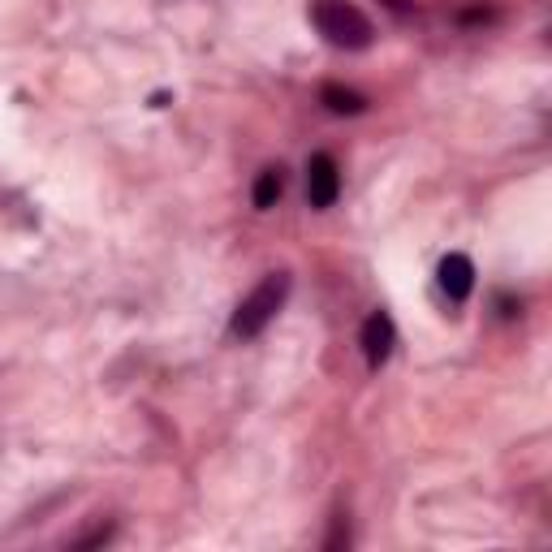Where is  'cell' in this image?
<instances>
[{
	"label": "cell",
	"mask_w": 552,
	"mask_h": 552,
	"mask_svg": "<svg viewBox=\"0 0 552 552\" xmlns=\"http://www.w3.org/2000/svg\"><path fill=\"white\" fill-rule=\"evenodd\" d=\"M440 289L453 298V302H466L471 298V289H475V264L466 255H445L440 259Z\"/></svg>",
	"instance_id": "cell-5"
},
{
	"label": "cell",
	"mask_w": 552,
	"mask_h": 552,
	"mask_svg": "<svg viewBox=\"0 0 552 552\" xmlns=\"http://www.w3.org/2000/svg\"><path fill=\"white\" fill-rule=\"evenodd\" d=\"M320 104L328 108V113H337V117H358V113H367V95H358L350 87H337V82H328V87L320 91Z\"/></svg>",
	"instance_id": "cell-6"
},
{
	"label": "cell",
	"mask_w": 552,
	"mask_h": 552,
	"mask_svg": "<svg viewBox=\"0 0 552 552\" xmlns=\"http://www.w3.org/2000/svg\"><path fill=\"white\" fill-rule=\"evenodd\" d=\"M363 354H367V367L371 371H380L384 363H389V354H393V345H397V328L389 320V311H371L367 315V324H363Z\"/></svg>",
	"instance_id": "cell-4"
},
{
	"label": "cell",
	"mask_w": 552,
	"mask_h": 552,
	"mask_svg": "<svg viewBox=\"0 0 552 552\" xmlns=\"http://www.w3.org/2000/svg\"><path fill=\"white\" fill-rule=\"evenodd\" d=\"M384 5H389L393 13H410V9H414V0H384Z\"/></svg>",
	"instance_id": "cell-9"
},
{
	"label": "cell",
	"mask_w": 552,
	"mask_h": 552,
	"mask_svg": "<svg viewBox=\"0 0 552 552\" xmlns=\"http://www.w3.org/2000/svg\"><path fill=\"white\" fill-rule=\"evenodd\" d=\"M311 22L333 48H345V52H358L371 44V18L350 0H311Z\"/></svg>",
	"instance_id": "cell-1"
},
{
	"label": "cell",
	"mask_w": 552,
	"mask_h": 552,
	"mask_svg": "<svg viewBox=\"0 0 552 552\" xmlns=\"http://www.w3.org/2000/svg\"><path fill=\"white\" fill-rule=\"evenodd\" d=\"M113 540V527H100V531H91V535H82V540L74 548H95V544H108Z\"/></svg>",
	"instance_id": "cell-8"
},
{
	"label": "cell",
	"mask_w": 552,
	"mask_h": 552,
	"mask_svg": "<svg viewBox=\"0 0 552 552\" xmlns=\"http://www.w3.org/2000/svg\"><path fill=\"white\" fill-rule=\"evenodd\" d=\"M285 298H289V272L264 276V281L238 302V311H233V337H242V341L259 337L276 320V311L285 307Z\"/></svg>",
	"instance_id": "cell-2"
},
{
	"label": "cell",
	"mask_w": 552,
	"mask_h": 552,
	"mask_svg": "<svg viewBox=\"0 0 552 552\" xmlns=\"http://www.w3.org/2000/svg\"><path fill=\"white\" fill-rule=\"evenodd\" d=\"M341 195V169L337 160L328 156V151H315V156L307 160V203L311 207H333Z\"/></svg>",
	"instance_id": "cell-3"
},
{
	"label": "cell",
	"mask_w": 552,
	"mask_h": 552,
	"mask_svg": "<svg viewBox=\"0 0 552 552\" xmlns=\"http://www.w3.org/2000/svg\"><path fill=\"white\" fill-rule=\"evenodd\" d=\"M281 195H285V169H281V164H268V169L255 177L251 199H255L259 212H268V207H276V199H281Z\"/></svg>",
	"instance_id": "cell-7"
}]
</instances>
